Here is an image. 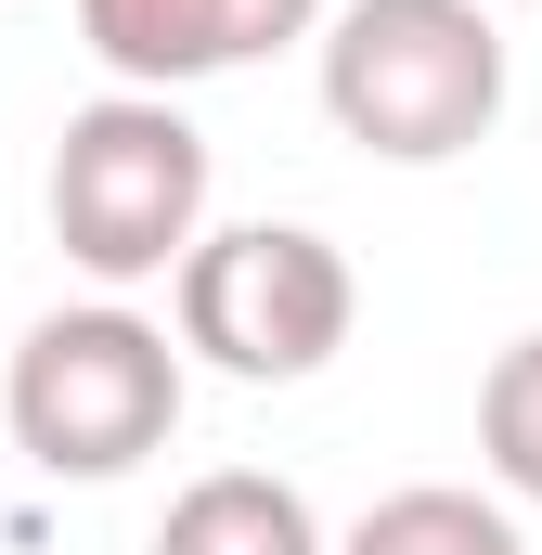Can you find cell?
<instances>
[{
    "label": "cell",
    "instance_id": "obj_7",
    "mask_svg": "<svg viewBox=\"0 0 542 555\" xmlns=\"http://www.w3.org/2000/svg\"><path fill=\"white\" fill-rule=\"evenodd\" d=\"M323 555H530V543H517V517H504L491 491L413 478V491H388V504H362Z\"/></svg>",
    "mask_w": 542,
    "mask_h": 555
},
{
    "label": "cell",
    "instance_id": "obj_2",
    "mask_svg": "<svg viewBox=\"0 0 542 555\" xmlns=\"http://www.w3.org/2000/svg\"><path fill=\"white\" fill-rule=\"evenodd\" d=\"M0 426H13V452L39 478H130V465H155L168 426H181V349H168V323H142L130 297L39 310L13 336Z\"/></svg>",
    "mask_w": 542,
    "mask_h": 555
},
{
    "label": "cell",
    "instance_id": "obj_1",
    "mask_svg": "<svg viewBox=\"0 0 542 555\" xmlns=\"http://www.w3.org/2000/svg\"><path fill=\"white\" fill-rule=\"evenodd\" d=\"M310 52H323V117L388 168H452L504 130L491 0H323Z\"/></svg>",
    "mask_w": 542,
    "mask_h": 555
},
{
    "label": "cell",
    "instance_id": "obj_6",
    "mask_svg": "<svg viewBox=\"0 0 542 555\" xmlns=\"http://www.w3.org/2000/svg\"><path fill=\"white\" fill-rule=\"evenodd\" d=\"M155 555H323V517L297 478L271 465H207L168 517H155Z\"/></svg>",
    "mask_w": 542,
    "mask_h": 555
},
{
    "label": "cell",
    "instance_id": "obj_4",
    "mask_svg": "<svg viewBox=\"0 0 542 555\" xmlns=\"http://www.w3.org/2000/svg\"><path fill=\"white\" fill-rule=\"evenodd\" d=\"M207 233V130L168 91H104L52 142V246L91 284H155Z\"/></svg>",
    "mask_w": 542,
    "mask_h": 555
},
{
    "label": "cell",
    "instance_id": "obj_8",
    "mask_svg": "<svg viewBox=\"0 0 542 555\" xmlns=\"http://www.w3.org/2000/svg\"><path fill=\"white\" fill-rule=\"evenodd\" d=\"M478 465L517 504H542V323L517 349H491V375H478Z\"/></svg>",
    "mask_w": 542,
    "mask_h": 555
},
{
    "label": "cell",
    "instance_id": "obj_3",
    "mask_svg": "<svg viewBox=\"0 0 542 555\" xmlns=\"http://www.w3.org/2000/svg\"><path fill=\"white\" fill-rule=\"evenodd\" d=\"M181 362H220L233 388H297L349 349L362 323V272L336 233L310 220H233V233H194L181 246Z\"/></svg>",
    "mask_w": 542,
    "mask_h": 555
},
{
    "label": "cell",
    "instance_id": "obj_5",
    "mask_svg": "<svg viewBox=\"0 0 542 555\" xmlns=\"http://www.w3.org/2000/svg\"><path fill=\"white\" fill-rule=\"evenodd\" d=\"M323 0H78V39L104 52L117 91H194V78H233L284 39H310Z\"/></svg>",
    "mask_w": 542,
    "mask_h": 555
}]
</instances>
